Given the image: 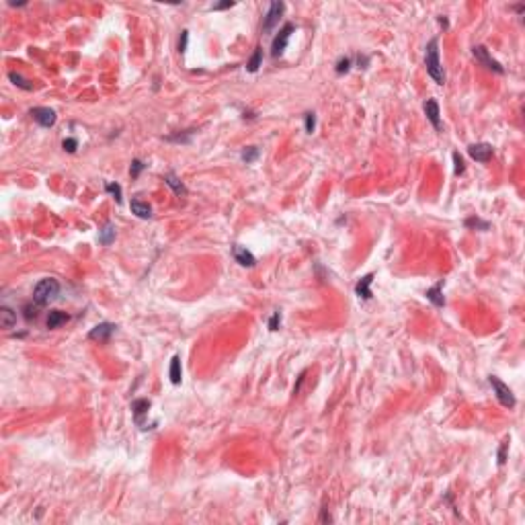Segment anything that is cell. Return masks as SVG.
<instances>
[{
    "label": "cell",
    "instance_id": "obj_1",
    "mask_svg": "<svg viewBox=\"0 0 525 525\" xmlns=\"http://www.w3.org/2000/svg\"><path fill=\"white\" fill-rule=\"evenodd\" d=\"M425 64H427V72L429 76L437 82V85H445V70L439 62V39H431L427 43V51H425Z\"/></svg>",
    "mask_w": 525,
    "mask_h": 525
},
{
    "label": "cell",
    "instance_id": "obj_2",
    "mask_svg": "<svg viewBox=\"0 0 525 525\" xmlns=\"http://www.w3.org/2000/svg\"><path fill=\"white\" fill-rule=\"evenodd\" d=\"M60 293V283L56 279H41L33 289V302L39 304V306H48L51 300H56Z\"/></svg>",
    "mask_w": 525,
    "mask_h": 525
},
{
    "label": "cell",
    "instance_id": "obj_3",
    "mask_svg": "<svg viewBox=\"0 0 525 525\" xmlns=\"http://www.w3.org/2000/svg\"><path fill=\"white\" fill-rule=\"evenodd\" d=\"M472 56L476 58L478 64H482L486 70L496 72V74H503V72H505V68L491 56V53H488V50L484 48V45H474V48H472Z\"/></svg>",
    "mask_w": 525,
    "mask_h": 525
},
{
    "label": "cell",
    "instance_id": "obj_4",
    "mask_svg": "<svg viewBox=\"0 0 525 525\" xmlns=\"http://www.w3.org/2000/svg\"><path fill=\"white\" fill-rule=\"evenodd\" d=\"M488 382H491V386L494 388L496 398H499V402L503 404V406L513 408V406H515V396H513V392H511L509 386H507L505 382H501L496 375H491V377H488Z\"/></svg>",
    "mask_w": 525,
    "mask_h": 525
},
{
    "label": "cell",
    "instance_id": "obj_5",
    "mask_svg": "<svg viewBox=\"0 0 525 525\" xmlns=\"http://www.w3.org/2000/svg\"><path fill=\"white\" fill-rule=\"evenodd\" d=\"M296 31V27H293V23H285L281 27V31L277 33V37L273 39V45H271V56L273 58H279L281 53L285 51V48H288V41L291 37V33Z\"/></svg>",
    "mask_w": 525,
    "mask_h": 525
},
{
    "label": "cell",
    "instance_id": "obj_6",
    "mask_svg": "<svg viewBox=\"0 0 525 525\" xmlns=\"http://www.w3.org/2000/svg\"><path fill=\"white\" fill-rule=\"evenodd\" d=\"M283 11H285L283 2H271L269 4V11H267V15L263 17V33H271L275 27H277Z\"/></svg>",
    "mask_w": 525,
    "mask_h": 525
},
{
    "label": "cell",
    "instance_id": "obj_7",
    "mask_svg": "<svg viewBox=\"0 0 525 525\" xmlns=\"http://www.w3.org/2000/svg\"><path fill=\"white\" fill-rule=\"evenodd\" d=\"M29 115H31L41 127H53V125H56V119H58L56 111H53V109H50V107H33L31 111H29Z\"/></svg>",
    "mask_w": 525,
    "mask_h": 525
},
{
    "label": "cell",
    "instance_id": "obj_8",
    "mask_svg": "<svg viewBox=\"0 0 525 525\" xmlns=\"http://www.w3.org/2000/svg\"><path fill=\"white\" fill-rule=\"evenodd\" d=\"M468 154L472 156L476 162H488V160L492 158V146H491V144H486V142H482V144H472V146L468 148Z\"/></svg>",
    "mask_w": 525,
    "mask_h": 525
},
{
    "label": "cell",
    "instance_id": "obj_9",
    "mask_svg": "<svg viewBox=\"0 0 525 525\" xmlns=\"http://www.w3.org/2000/svg\"><path fill=\"white\" fill-rule=\"evenodd\" d=\"M232 256H234V261L238 265H242V267H254L256 265V259H254V254L251 251H246V246H240V244H234L232 246Z\"/></svg>",
    "mask_w": 525,
    "mask_h": 525
},
{
    "label": "cell",
    "instance_id": "obj_10",
    "mask_svg": "<svg viewBox=\"0 0 525 525\" xmlns=\"http://www.w3.org/2000/svg\"><path fill=\"white\" fill-rule=\"evenodd\" d=\"M423 109H425V115H427V119L431 121V125L439 132V130H441V113H439L437 101H435V99H427V101H425V105H423Z\"/></svg>",
    "mask_w": 525,
    "mask_h": 525
},
{
    "label": "cell",
    "instance_id": "obj_11",
    "mask_svg": "<svg viewBox=\"0 0 525 525\" xmlns=\"http://www.w3.org/2000/svg\"><path fill=\"white\" fill-rule=\"evenodd\" d=\"M115 324H111V322H103V324H97L93 330L88 333V339L90 340H109V337H111L115 333Z\"/></svg>",
    "mask_w": 525,
    "mask_h": 525
},
{
    "label": "cell",
    "instance_id": "obj_12",
    "mask_svg": "<svg viewBox=\"0 0 525 525\" xmlns=\"http://www.w3.org/2000/svg\"><path fill=\"white\" fill-rule=\"evenodd\" d=\"M130 207H132V214H135L137 218H142V220L152 218V207L142 199H132Z\"/></svg>",
    "mask_w": 525,
    "mask_h": 525
},
{
    "label": "cell",
    "instance_id": "obj_13",
    "mask_svg": "<svg viewBox=\"0 0 525 525\" xmlns=\"http://www.w3.org/2000/svg\"><path fill=\"white\" fill-rule=\"evenodd\" d=\"M372 281H373V275H372V273L359 279V283L355 285V293H357L359 298H363V300H370V298H372V289H370Z\"/></svg>",
    "mask_w": 525,
    "mask_h": 525
},
{
    "label": "cell",
    "instance_id": "obj_14",
    "mask_svg": "<svg viewBox=\"0 0 525 525\" xmlns=\"http://www.w3.org/2000/svg\"><path fill=\"white\" fill-rule=\"evenodd\" d=\"M70 320V316L66 312H60V310H51L50 316H48V328H60L62 324H66Z\"/></svg>",
    "mask_w": 525,
    "mask_h": 525
},
{
    "label": "cell",
    "instance_id": "obj_15",
    "mask_svg": "<svg viewBox=\"0 0 525 525\" xmlns=\"http://www.w3.org/2000/svg\"><path fill=\"white\" fill-rule=\"evenodd\" d=\"M17 324V314L11 310V308H0V326L4 330H11L13 326Z\"/></svg>",
    "mask_w": 525,
    "mask_h": 525
},
{
    "label": "cell",
    "instance_id": "obj_16",
    "mask_svg": "<svg viewBox=\"0 0 525 525\" xmlns=\"http://www.w3.org/2000/svg\"><path fill=\"white\" fill-rule=\"evenodd\" d=\"M164 181H167V185H169L174 193H177V195H187V187L179 181V177H177L174 172H169L167 177H164Z\"/></svg>",
    "mask_w": 525,
    "mask_h": 525
},
{
    "label": "cell",
    "instance_id": "obj_17",
    "mask_svg": "<svg viewBox=\"0 0 525 525\" xmlns=\"http://www.w3.org/2000/svg\"><path fill=\"white\" fill-rule=\"evenodd\" d=\"M115 240V226L113 224H105L103 230H99V242L103 246H109Z\"/></svg>",
    "mask_w": 525,
    "mask_h": 525
},
{
    "label": "cell",
    "instance_id": "obj_18",
    "mask_svg": "<svg viewBox=\"0 0 525 525\" xmlns=\"http://www.w3.org/2000/svg\"><path fill=\"white\" fill-rule=\"evenodd\" d=\"M441 288H443V281H439L437 285H433L431 289H427V298L435 304L437 308H441L445 304V300H443V296H441Z\"/></svg>",
    "mask_w": 525,
    "mask_h": 525
},
{
    "label": "cell",
    "instance_id": "obj_19",
    "mask_svg": "<svg viewBox=\"0 0 525 525\" xmlns=\"http://www.w3.org/2000/svg\"><path fill=\"white\" fill-rule=\"evenodd\" d=\"M169 375H170V382H172V384H181V380H183V372H181V357H179V355H174V357H172Z\"/></svg>",
    "mask_w": 525,
    "mask_h": 525
},
{
    "label": "cell",
    "instance_id": "obj_20",
    "mask_svg": "<svg viewBox=\"0 0 525 525\" xmlns=\"http://www.w3.org/2000/svg\"><path fill=\"white\" fill-rule=\"evenodd\" d=\"M148 408H150V400H146V398H140V400H134L132 402V410H134L135 423L140 421L142 414H148Z\"/></svg>",
    "mask_w": 525,
    "mask_h": 525
},
{
    "label": "cell",
    "instance_id": "obj_21",
    "mask_svg": "<svg viewBox=\"0 0 525 525\" xmlns=\"http://www.w3.org/2000/svg\"><path fill=\"white\" fill-rule=\"evenodd\" d=\"M261 64H263V48H256L254 53H253V58L248 60V64H246V70L248 72H256V70L261 68Z\"/></svg>",
    "mask_w": 525,
    "mask_h": 525
},
{
    "label": "cell",
    "instance_id": "obj_22",
    "mask_svg": "<svg viewBox=\"0 0 525 525\" xmlns=\"http://www.w3.org/2000/svg\"><path fill=\"white\" fill-rule=\"evenodd\" d=\"M259 156H261V150L256 148V146H248V148H244V150H242L240 158H242L246 164H253L256 158H259Z\"/></svg>",
    "mask_w": 525,
    "mask_h": 525
},
{
    "label": "cell",
    "instance_id": "obj_23",
    "mask_svg": "<svg viewBox=\"0 0 525 525\" xmlns=\"http://www.w3.org/2000/svg\"><path fill=\"white\" fill-rule=\"evenodd\" d=\"M8 78L13 80V85H17V86L23 88V90H31V88H33V85H29V82H27L21 74H17V72H11V74H8Z\"/></svg>",
    "mask_w": 525,
    "mask_h": 525
},
{
    "label": "cell",
    "instance_id": "obj_24",
    "mask_svg": "<svg viewBox=\"0 0 525 525\" xmlns=\"http://www.w3.org/2000/svg\"><path fill=\"white\" fill-rule=\"evenodd\" d=\"M464 224H466V228H474V230H488V228H491V224L482 222L480 218H468Z\"/></svg>",
    "mask_w": 525,
    "mask_h": 525
},
{
    "label": "cell",
    "instance_id": "obj_25",
    "mask_svg": "<svg viewBox=\"0 0 525 525\" xmlns=\"http://www.w3.org/2000/svg\"><path fill=\"white\" fill-rule=\"evenodd\" d=\"M105 191H107V193H111V195L115 197L117 203H121V199H123V197H121V185H117V183H107V185H105Z\"/></svg>",
    "mask_w": 525,
    "mask_h": 525
},
{
    "label": "cell",
    "instance_id": "obj_26",
    "mask_svg": "<svg viewBox=\"0 0 525 525\" xmlns=\"http://www.w3.org/2000/svg\"><path fill=\"white\" fill-rule=\"evenodd\" d=\"M349 70H351V58H340L335 66V72L337 74H347Z\"/></svg>",
    "mask_w": 525,
    "mask_h": 525
},
{
    "label": "cell",
    "instance_id": "obj_27",
    "mask_svg": "<svg viewBox=\"0 0 525 525\" xmlns=\"http://www.w3.org/2000/svg\"><path fill=\"white\" fill-rule=\"evenodd\" d=\"M39 308H41L39 304H35V306H33V304H27V306L23 308V310H25V318H27V320H31V318H33V320H35V318L39 316Z\"/></svg>",
    "mask_w": 525,
    "mask_h": 525
},
{
    "label": "cell",
    "instance_id": "obj_28",
    "mask_svg": "<svg viewBox=\"0 0 525 525\" xmlns=\"http://www.w3.org/2000/svg\"><path fill=\"white\" fill-rule=\"evenodd\" d=\"M464 170H466L464 158L459 156V152H454V172H456V174H464Z\"/></svg>",
    "mask_w": 525,
    "mask_h": 525
},
{
    "label": "cell",
    "instance_id": "obj_29",
    "mask_svg": "<svg viewBox=\"0 0 525 525\" xmlns=\"http://www.w3.org/2000/svg\"><path fill=\"white\" fill-rule=\"evenodd\" d=\"M146 169V164L142 162V160H132V167H130V174H132V179H137L140 177V172Z\"/></svg>",
    "mask_w": 525,
    "mask_h": 525
},
{
    "label": "cell",
    "instance_id": "obj_30",
    "mask_svg": "<svg viewBox=\"0 0 525 525\" xmlns=\"http://www.w3.org/2000/svg\"><path fill=\"white\" fill-rule=\"evenodd\" d=\"M304 123H306V132H308V134H312V132L316 130V115L308 111L306 115H304Z\"/></svg>",
    "mask_w": 525,
    "mask_h": 525
},
{
    "label": "cell",
    "instance_id": "obj_31",
    "mask_svg": "<svg viewBox=\"0 0 525 525\" xmlns=\"http://www.w3.org/2000/svg\"><path fill=\"white\" fill-rule=\"evenodd\" d=\"M191 135H193V130H187V134H179V135H169L167 140H169V142H181V144H189V142H191Z\"/></svg>",
    "mask_w": 525,
    "mask_h": 525
},
{
    "label": "cell",
    "instance_id": "obj_32",
    "mask_svg": "<svg viewBox=\"0 0 525 525\" xmlns=\"http://www.w3.org/2000/svg\"><path fill=\"white\" fill-rule=\"evenodd\" d=\"M62 148L66 150V152H70V154H74L76 148H78V142L74 140V137H66V140L62 142Z\"/></svg>",
    "mask_w": 525,
    "mask_h": 525
},
{
    "label": "cell",
    "instance_id": "obj_33",
    "mask_svg": "<svg viewBox=\"0 0 525 525\" xmlns=\"http://www.w3.org/2000/svg\"><path fill=\"white\" fill-rule=\"evenodd\" d=\"M507 447H509V439H505L501 443V449H499V466H505L507 462Z\"/></svg>",
    "mask_w": 525,
    "mask_h": 525
},
{
    "label": "cell",
    "instance_id": "obj_34",
    "mask_svg": "<svg viewBox=\"0 0 525 525\" xmlns=\"http://www.w3.org/2000/svg\"><path fill=\"white\" fill-rule=\"evenodd\" d=\"M281 324V314L279 312H273L271 318H269V330H277Z\"/></svg>",
    "mask_w": 525,
    "mask_h": 525
},
{
    "label": "cell",
    "instance_id": "obj_35",
    "mask_svg": "<svg viewBox=\"0 0 525 525\" xmlns=\"http://www.w3.org/2000/svg\"><path fill=\"white\" fill-rule=\"evenodd\" d=\"M187 41H189V31H181V39H179V51L185 53L187 51Z\"/></svg>",
    "mask_w": 525,
    "mask_h": 525
},
{
    "label": "cell",
    "instance_id": "obj_36",
    "mask_svg": "<svg viewBox=\"0 0 525 525\" xmlns=\"http://www.w3.org/2000/svg\"><path fill=\"white\" fill-rule=\"evenodd\" d=\"M232 6H234V2H230V0H228V2H220V4H216V6H214V11H222V8H232Z\"/></svg>",
    "mask_w": 525,
    "mask_h": 525
}]
</instances>
